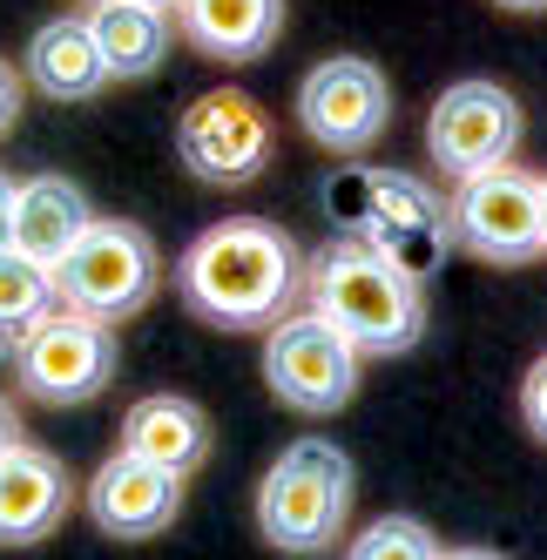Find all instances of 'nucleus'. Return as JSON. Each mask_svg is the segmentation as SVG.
<instances>
[{
    "label": "nucleus",
    "instance_id": "nucleus-1",
    "mask_svg": "<svg viewBox=\"0 0 547 560\" xmlns=\"http://www.w3.org/2000/svg\"><path fill=\"white\" fill-rule=\"evenodd\" d=\"M176 291L217 331H270L304 298V250L264 217H230L176 257Z\"/></svg>",
    "mask_w": 547,
    "mask_h": 560
},
{
    "label": "nucleus",
    "instance_id": "nucleus-2",
    "mask_svg": "<svg viewBox=\"0 0 547 560\" xmlns=\"http://www.w3.org/2000/svg\"><path fill=\"white\" fill-rule=\"evenodd\" d=\"M304 304L331 331H345L359 358H399L426 331V284L385 257L372 236H331L304 264Z\"/></svg>",
    "mask_w": 547,
    "mask_h": 560
},
{
    "label": "nucleus",
    "instance_id": "nucleus-3",
    "mask_svg": "<svg viewBox=\"0 0 547 560\" xmlns=\"http://www.w3.org/2000/svg\"><path fill=\"white\" fill-rule=\"evenodd\" d=\"M351 520V459L331 439H291L257 487V534L278 553H331Z\"/></svg>",
    "mask_w": 547,
    "mask_h": 560
},
{
    "label": "nucleus",
    "instance_id": "nucleus-4",
    "mask_svg": "<svg viewBox=\"0 0 547 560\" xmlns=\"http://www.w3.org/2000/svg\"><path fill=\"white\" fill-rule=\"evenodd\" d=\"M55 291H61L68 311H89L102 325H129V317L149 311L155 291H163V250H155V236L142 223L95 217L89 236L61 257Z\"/></svg>",
    "mask_w": 547,
    "mask_h": 560
},
{
    "label": "nucleus",
    "instance_id": "nucleus-5",
    "mask_svg": "<svg viewBox=\"0 0 547 560\" xmlns=\"http://www.w3.org/2000/svg\"><path fill=\"white\" fill-rule=\"evenodd\" d=\"M115 365H123V345H115V325L89 311L55 304L42 325H34L14 345V385L42 406H89L115 385Z\"/></svg>",
    "mask_w": 547,
    "mask_h": 560
},
{
    "label": "nucleus",
    "instance_id": "nucleus-6",
    "mask_svg": "<svg viewBox=\"0 0 547 560\" xmlns=\"http://www.w3.org/2000/svg\"><path fill=\"white\" fill-rule=\"evenodd\" d=\"M521 136H527L521 102L500 82H480V74L440 89L433 115H426V155H433V170L446 183H474L487 170H507L514 149H521Z\"/></svg>",
    "mask_w": 547,
    "mask_h": 560
},
{
    "label": "nucleus",
    "instance_id": "nucleus-7",
    "mask_svg": "<svg viewBox=\"0 0 547 560\" xmlns=\"http://www.w3.org/2000/svg\"><path fill=\"white\" fill-rule=\"evenodd\" d=\"M359 372H365V358L351 351V338L331 331L311 304L291 311L284 325L264 331V378H270V392H278L291 412H304V419L345 412L351 392H359Z\"/></svg>",
    "mask_w": 547,
    "mask_h": 560
},
{
    "label": "nucleus",
    "instance_id": "nucleus-8",
    "mask_svg": "<svg viewBox=\"0 0 547 560\" xmlns=\"http://www.w3.org/2000/svg\"><path fill=\"white\" fill-rule=\"evenodd\" d=\"M453 244L480 264H534L547 250V223H540V176L527 170H487L474 183L453 189Z\"/></svg>",
    "mask_w": 547,
    "mask_h": 560
},
{
    "label": "nucleus",
    "instance_id": "nucleus-9",
    "mask_svg": "<svg viewBox=\"0 0 547 560\" xmlns=\"http://www.w3.org/2000/svg\"><path fill=\"white\" fill-rule=\"evenodd\" d=\"M385 122H393V89L365 55H331L298 82V129L325 155H365Z\"/></svg>",
    "mask_w": 547,
    "mask_h": 560
},
{
    "label": "nucleus",
    "instance_id": "nucleus-10",
    "mask_svg": "<svg viewBox=\"0 0 547 560\" xmlns=\"http://www.w3.org/2000/svg\"><path fill=\"white\" fill-rule=\"evenodd\" d=\"M176 155H183V170L197 183H223V189L251 183L270 163V115H264V102L244 95V89L197 95L183 108V122H176Z\"/></svg>",
    "mask_w": 547,
    "mask_h": 560
},
{
    "label": "nucleus",
    "instance_id": "nucleus-11",
    "mask_svg": "<svg viewBox=\"0 0 547 560\" xmlns=\"http://www.w3.org/2000/svg\"><path fill=\"white\" fill-rule=\"evenodd\" d=\"M359 236H372V244L393 257V264H406L412 277H426V270L446 257V244H453V210H446L419 176L385 170V176H365Z\"/></svg>",
    "mask_w": 547,
    "mask_h": 560
},
{
    "label": "nucleus",
    "instance_id": "nucleus-12",
    "mask_svg": "<svg viewBox=\"0 0 547 560\" xmlns=\"http://www.w3.org/2000/svg\"><path fill=\"white\" fill-rule=\"evenodd\" d=\"M82 500H89V520L108 540H155V534H170L176 513H183V472H163L136 453H115V459L95 466Z\"/></svg>",
    "mask_w": 547,
    "mask_h": 560
},
{
    "label": "nucleus",
    "instance_id": "nucleus-13",
    "mask_svg": "<svg viewBox=\"0 0 547 560\" xmlns=\"http://www.w3.org/2000/svg\"><path fill=\"white\" fill-rule=\"evenodd\" d=\"M74 506V479L48 446H21L0 459V547H42L61 534Z\"/></svg>",
    "mask_w": 547,
    "mask_h": 560
},
{
    "label": "nucleus",
    "instance_id": "nucleus-14",
    "mask_svg": "<svg viewBox=\"0 0 547 560\" xmlns=\"http://www.w3.org/2000/svg\"><path fill=\"white\" fill-rule=\"evenodd\" d=\"M115 453H136V459H149V466L189 479L197 466H210L217 425H210V412L197 406V398H183V392H149V398H136V406L123 412V446H115Z\"/></svg>",
    "mask_w": 547,
    "mask_h": 560
},
{
    "label": "nucleus",
    "instance_id": "nucleus-15",
    "mask_svg": "<svg viewBox=\"0 0 547 560\" xmlns=\"http://www.w3.org/2000/svg\"><path fill=\"white\" fill-rule=\"evenodd\" d=\"M176 34L203 61L251 68L278 48L284 34V0H176Z\"/></svg>",
    "mask_w": 547,
    "mask_h": 560
},
{
    "label": "nucleus",
    "instance_id": "nucleus-16",
    "mask_svg": "<svg viewBox=\"0 0 547 560\" xmlns=\"http://www.w3.org/2000/svg\"><path fill=\"white\" fill-rule=\"evenodd\" d=\"M21 74H27V89H42L48 102H95L115 82L102 48H95V34H89V14H55V21L34 27Z\"/></svg>",
    "mask_w": 547,
    "mask_h": 560
},
{
    "label": "nucleus",
    "instance_id": "nucleus-17",
    "mask_svg": "<svg viewBox=\"0 0 547 560\" xmlns=\"http://www.w3.org/2000/svg\"><path fill=\"white\" fill-rule=\"evenodd\" d=\"M95 223V203L82 196V183H68V176H27L14 189V250L34 257V264H48L61 270V257L89 236Z\"/></svg>",
    "mask_w": 547,
    "mask_h": 560
},
{
    "label": "nucleus",
    "instance_id": "nucleus-18",
    "mask_svg": "<svg viewBox=\"0 0 547 560\" xmlns=\"http://www.w3.org/2000/svg\"><path fill=\"white\" fill-rule=\"evenodd\" d=\"M170 21L163 8H142V0H95L89 8V34H95V48L108 61L115 82H142V74L163 68L170 55Z\"/></svg>",
    "mask_w": 547,
    "mask_h": 560
},
{
    "label": "nucleus",
    "instance_id": "nucleus-19",
    "mask_svg": "<svg viewBox=\"0 0 547 560\" xmlns=\"http://www.w3.org/2000/svg\"><path fill=\"white\" fill-rule=\"evenodd\" d=\"M55 304H61L55 270L34 264V257H21L14 244H0V345H21Z\"/></svg>",
    "mask_w": 547,
    "mask_h": 560
},
{
    "label": "nucleus",
    "instance_id": "nucleus-20",
    "mask_svg": "<svg viewBox=\"0 0 547 560\" xmlns=\"http://www.w3.org/2000/svg\"><path fill=\"white\" fill-rule=\"evenodd\" d=\"M446 547L433 540V527L412 513H379L372 527L345 547V560H440Z\"/></svg>",
    "mask_w": 547,
    "mask_h": 560
},
{
    "label": "nucleus",
    "instance_id": "nucleus-21",
    "mask_svg": "<svg viewBox=\"0 0 547 560\" xmlns=\"http://www.w3.org/2000/svg\"><path fill=\"white\" fill-rule=\"evenodd\" d=\"M521 425L547 446V351L527 365V378H521Z\"/></svg>",
    "mask_w": 547,
    "mask_h": 560
},
{
    "label": "nucleus",
    "instance_id": "nucleus-22",
    "mask_svg": "<svg viewBox=\"0 0 547 560\" xmlns=\"http://www.w3.org/2000/svg\"><path fill=\"white\" fill-rule=\"evenodd\" d=\"M21 95H27V74L0 55V142L14 136V122H21Z\"/></svg>",
    "mask_w": 547,
    "mask_h": 560
},
{
    "label": "nucleus",
    "instance_id": "nucleus-23",
    "mask_svg": "<svg viewBox=\"0 0 547 560\" xmlns=\"http://www.w3.org/2000/svg\"><path fill=\"white\" fill-rule=\"evenodd\" d=\"M14 446H21V412H14V398L0 392V459H8Z\"/></svg>",
    "mask_w": 547,
    "mask_h": 560
},
{
    "label": "nucleus",
    "instance_id": "nucleus-24",
    "mask_svg": "<svg viewBox=\"0 0 547 560\" xmlns=\"http://www.w3.org/2000/svg\"><path fill=\"white\" fill-rule=\"evenodd\" d=\"M14 189H21V183L0 176V244H14Z\"/></svg>",
    "mask_w": 547,
    "mask_h": 560
},
{
    "label": "nucleus",
    "instance_id": "nucleus-25",
    "mask_svg": "<svg viewBox=\"0 0 547 560\" xmlns=\"http://www.w3.org/2000/svg\"><path fill=\"white\" fill-rule=\"evenodd\" d=\"M440 560H507V553H493V547H446Z\"/></svg>",
    "mask_w": 547,
    "mask_h": 560
},
{
    "label": "nucleus",
    "instance_id": "nucleus-26",
    "mask_svg": "<svg viewBox=\"0 0 547 560\" xmlns=\"http://www.w3.org/2000/svg\"><path fill=\"white\" fill-rule=\"evenodd\" d=\"M493 8H507V14H547V0H493Z\"/></svg>",
    "mask_w": 547,
    "mask_h": 560
},
{
    "label": "nucleus",
    "instance_id": "nucleus-27",
    "mask_svg": "<svg viewBox=\"0 0 547 560\" xmlns=\"http://www.w3.org/2000/svg\"><path fill=\"white\" fill-rule=\"evenodd\" d=\"M142 8H163V14H176V0H142Z\"/></svg>",
    "mask_w": 547,
    "mask_h": 560
},
{
    "label": "nucleus",
    "instance_id": "nucleus-28",
    "mask_svg": "<svg viewBox=\"0 0 547 560\" xmlns=\"http://www.w3.org/2000/svg\"><path fill=\"white\" fill-rule=\"evenodd\" d=\"M540 223H547V176H540Z\"/></svg>",
    "mask_w": 547,
    "mask_h": 560
},
{
    "label": "nucleus",
    "instance_id": "nucleus-29",
    "mask_svg": "<svg viewBox=\"0 0 547 560\" xmlns=\"http://www.w3.org/2000/svg\"><path fill=\"white\" fill-rule=\"evenodd\" d=\"M89 8H95V0H89Z\"/></svg>",
    "mask_w": 547,
    "mask_h": 560
}]
</instances>
